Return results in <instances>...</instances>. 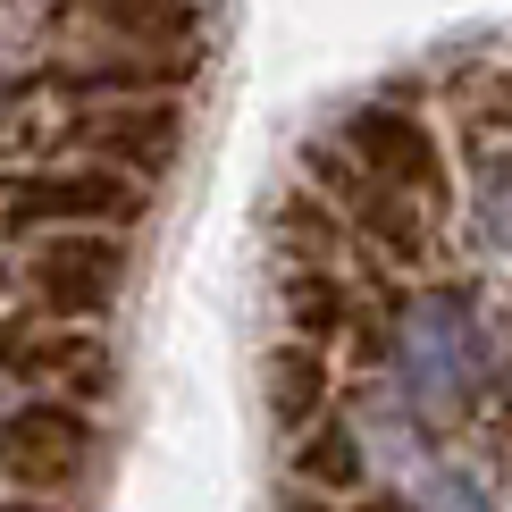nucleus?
Here are the masks:
<instances>
[{
	"mask_svg": "<svg viewBox=\"0 0 512 512\" xmlns=\"http://www.w3.org/2000/svg\"><path fill=\"white\" fill-rule=\"evenodd\" d=\"M387 361H395V403L420 429H445V420H462L487 395V378H496V336H487V319H479V303L462 286H420V294H403V311H395Z\"/></svg>",
	"mask_w": 512,
	"mask_h": 512,
	"instance_id": "1",
	"label": "nucleus"
},
{
	"mask_svg": "<svg viewBox=\"0 0 512 512\" xmlns=\"http://www.w3.org/2000/svg\"><path fill=\"white\" fill-rule=\"evenodd\" d=\"M143 219H152V185L84 152H51L17 177H0V227L9 236H51V227H118L126 236Z\"/></svg>",
	"mask_w": 512,
	"mask_h": 512,
	"instance_id": "2",
	"label": "nucleus"
},
{
	"mask_svg": "<svg viewBox=\"0 0 512 512\" xmlns=\"http://www.w3.org/2000/svg\"><path fill=\"white\" fill-rule=\"evenodd\" d=\"M51 143L152 185L185 152V93H76V101H59Z\"/></svg>",
	"mask_w": 512,
	"mask_h": 512,
	"instance_id": "3",
	"label": "nucleus"
},
{
	"mask_svg": "<svg viewBox=\"0 0 512 512\" xmlns=\"http://www.w3.org/2000/svg\"><path fill=\"white\" fill-rule=\"evenodd\" d=\"M0 387L17 395H59V403H110L118 387V345L84 319H42V311H0Z\"/></svg>",
	"mask_w": 512,
	"mask_h": 512,
	"instance_id": "4",
	"label": "nucleus"
},
{
	"mask_svg": "<svg viewBox=\"0 0 512 512\" xmlns=\"http://www.w3.org/2000/svg\"><path fill=\"white\" fill-rule=\"evenodd\" d=\"M101 462V420L59 395H17L0 412V479L17 496H76Z\"/></svg>",
	"mask_w": 512,
	"mask_h": 512,
	"instance_id": "5",
	"label": "nucleus"
},
{
	"mask_svg": "<svg viewBox=\"0 0 512 512\" xmlns=\"http://www.w3.org/2000/svg\"><path fill=\"white\" fill-rule=\"evenodd\" d=\"M126 277H135V252L118 227H51V236H34L17 286L42 319H110Z\"/></svg>",
	"mask_w": 512,
	"mask_h": 512,
	"instance_id": "6",
	"label": "nucleus"
},
{
	"mask_svg": "<svg viewBox=\"0 0 512 512\" xmlns=\"http://www.w3.org/2000/svg\"><path fill=\"white\" fill-rule=\"evenodd\" d=\"M336 152H345L370 185H395L412 202H445V152H437V126L395 110V101H361V110L336 126Z\"/></svg>",
	"mask_w": 512,
	"mask_h": 512,
	"instance_id": "7",
	"label": "nucleus"
},
{
	"mask_svg": "<svg viewBox=\"0 0 512 512\" xmlns=\"http://www.w3.org/2000/svg\"><path fill=\"white\" fill-rule=\"evenodd\" d=\"M76 51H210V0H51Z\"/></svg>",
	"mask_w": 512,
	"mask_h": 512,
	"instance_id": "8",
	"label": "nucleus"
},
{
	"mask_svg": "<svg viewBox=\"0 0 512 512\" xmlns=\"http://www.w3.org/2000/svg\"><path fill=\"white\" fill-rule=\"evenodd\" d=\"M261 387H269V412L286 420V429L319 420V412H328V345H303V336L269 345L261 353Z\"/></svg>",
	"mask_w": 512,
	"mask_h": 512,
	"instance_id": "9",
	"label": "nucleus"
},
{
	"mask_svg": "<svg viewBox=\"0 0 512 512\" xmlns=\"http://www.w3.org/2000/svg\"><path fill=\"white\" fill-rule=\"evenodd\" d=\"M277 311H286V328L303 336V345H328L353 303H345V286H336L328 261H286V277H277Z\"/></svg>",
	"mask_w": 512,
	"mask_h": 512,
	"instance_id": "10",
	"label": "nucleus"
},
{
	"mask_svg": "<svg viewBox=\"0 0 512 512\" xmlns=\"http://www.w3.org/2000/svg\"><path fill=\"white\" fill-rule=\"evenodd\" d=\"M471 219L496 252H512V135L496 126H471Z\"/></svg>",
	"mask_w": 512,
	"mask_h": 512,
	"instance_id": "11",
	"label": "nucleus"
},
{
	"mask_svg": "<svg viewBox=\"0 0 512 512\" xmlns=\"http://www.w3.org/2000/svg\"><path fill=\"white\" fill-rule=\"evenodd\" d=\"M294 471H303L311 487H328V496H345V487L370 479V462H361V437H353V420H328L319 437L294 445Z\"/></svg>",
	"mask_w": 512,
	"mask_h": 512,
	"instance_id": "12",
	"label": "nucleus"
},
{
	"mask_svg": "<svg viewBox=\"0 0 512 512\" xmlns=\"http://www.w3.org/2000/svg\"><path fill=\"white\" fill-rule=\"evenodd\" d=\"M412 512H504L496 487H487L471 462H429V471L412 479Z\"/></svg>",
	"mask_w": 512,
	"mask_h": 512,
	"instance_id": "13",
	"label": "nucleus"
},
{
	"mask_svg": "<svg viewBox=\"0 0 512 512\" xmlns=\"http://www.w3.org/2000/svg\"><path fill=\"white\" fill-rule=\"evenodd\" d=\"M0 512H68L59 496H0Z\"/></svg>",
	"mask_w": 512,
	"mask_h": 512,
	"instance_id": "14",
	"label": "nucleus"
},
{
	"mask_svg": "<svg viewBox=\"0 0 512 512\" xmlns=\"http://www.w3.org/2000/svg\"><path fill=\"white\" fill-rule=\"evenodd\" d=\"M0 294H9V269H0Z\"/></svg>",
	"mask_w": 512,
	"mask_h": 512,
	"instance_id": "15",
	"label": "nucleus"
},
{
	"mask_svg": "<svg viewBox=\"0 0 512 512\" xmlns=\"http://www.w3.org/2000/svg\"><path fill=\"white\" fill-rule=\"evenodd\" d=\"M0 412H9V395H0Z\"/></svg>",
	"mask_w": 512,
	"mask_h": 512,
	"instance_id": "16",
	"label": "nucleus"
}]
</instances>
